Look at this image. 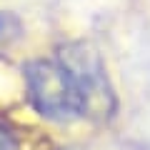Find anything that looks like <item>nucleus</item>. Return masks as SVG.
<instances>
[{
    "label": "nucleus",
    "mask_w": 150,
    "mask_h": 150,
    "mask_svg": "<svg viewBox=\"0 0 150 150\" xmlns=\"http://www.w3.org/2000/svg\"><path fill=\"white\" fill-rule=\"evenodd\" d=\"M0 150H20L18 138H15V135H13L3 123H0Z\"/></svg>",
    "instance_id": "nucleus-3"
},
{
    "label": "nucleus",
    "mask_w": 150,
    "mask_h": 150,
    "mask_svg": "<svg viewBox=\"0 0 150 150\" xmlns=\"http://www.w3.org/2000/svg\"><path fill=\"white\" fill-rule=\"evenodd\" d=\"M8 23H10V18H8V15H3V13H0V38H3V33L8 30Z\"/></svg>",
    "instance_id": "nucleus-4"
},
{
    "label": "nucleus",
    "mask_w": 150,
    "mask_h": 150,
    "mask_svg": "<svg viewBox=\"0 0 150 150\" xmlns=\"http://www.w3.org/2000/svg\"><path fill=\"white\" fill-rule=\"evenodd\" d=\"M55 58L68 68L75 88L80 93L85 118H93V120L112 118V112L118 108L115 90L110 85L103 55L98 53L95 45L85 43V40H73V43H65Z\"/></svg>",
    "instance_id": "nucleus-2"
},
{
    "label": "nucleus",
    "mask_w": 150,
    "mask_h": 150,
    "mask_svg": "<svg viewBox=\"0 0 150 150\" xmlns=\"http://www.w3.org/2000/svg\"><path fill=\"white\" fill-rule=\"evenodd\" d=\"M25 98L40 118L50 123H73L85 118L80 93L75 88L68 68L58 58H38L23 68Z\"/></svg>",
    "instance_id": "nucleus-1"
}]
</instances>
